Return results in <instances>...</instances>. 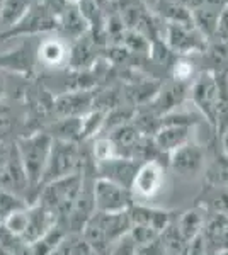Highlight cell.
<instances>
[{"instance_id": "1", "label": "cell", "mask_w": 228, "mask_h": 255, "mask_svg": "<svg viewBox=\"0 0 228 255\" xmlns=\"http://www.w3.org/2000/svg\"><path fill=\"white\" fill-rule=\"evenodd\" d=\"M131 220L130 213H99L94 211V215L87 220V223L82 228V237L90 245L94 254H107L111 252L114 244H118L123 237L130 233Z\"/></svg>"}, {"instance_id": "2", "label": "cell", "mask_w": 228, "mask_h": 255, "mask_svg": "<svg viewBox=\"0 0 228 255\" xmlns=\"http://www.w3.org/2000/svg\"><path fill=\"white\" fill-rule=\"evenodd\" d=\"M85 172L87 168L84 172H80V174L61 177V179L44 184L39 189L38 197H36L34 203H39L41 206L48 208L51 213H55L60 226L67 220L73 204L77 203L78 196H80L82 187H84L85 182Z\"/></svg>"}, {"instance_id": "3", "label": "cell", "mask_w": 228, "mask_h": 255, "mask_svg": "<svg viewBox=\"0 0 228 255\" xmlns=\"http://www.w3.org/2000/svg\"><path fill=\"white\" fill-rule=\"evenodd\" d=\"M51 145L53 138L44 129L22 134L15 139V146H17L19 157L22 160V165L26 168L31 192H34L36 197H38V191L41 187V179H43L44 168H46Z\"/></svg>"}, {"instance_id": "4", "label": "cell", "mask_w": 228, "mask_h": 255, "mask_svg": "<svg viewBox=\"0 0 228 255\" xmlns=\"http://www.w3.org/2000/svg\"><path fill=\"white\" fill-rule=\"evenodd\" d=\"M87 162H89V158L85 157L80 143L53 139L46 168H44L43 179H41V187L48 182L61 179V177L80 174V172H84L87 168Z\"/></svg>"}, {"instance_id": "5", "label": "cell", "mask_w": 228, "mask_h": 255, "mask_svg": "<svg viewBox=\"0 0 228 255\" xmlns=\"http://www.w3.org/2000/svg\"><path fill=\"white\" fill-rule=\"evenodd\" d=\"M53 31H58V17L39 0L14 27L0 32V43L15 38H36L39 34H48Z\"/></svg>"}, {"instance_id": "6", "label": "cell", "mask_w": 228, "mask_h": 255, "mask_svg": "<svg viewBox=\"0 0 228 255\" xmlns=\"http://www.w3.org/2000/svg\"><path fill=\"white\" fill-rule=\"evenodd\" d=\"M162 39L169 49L179 58H188L196 53H205L208 48V41L201 36V32L193 24H176L164 22L162 26Z\"/></svg>"}, {"instance_id": "7", "label": "cell", "mask_w": 228, "mask_h": 255, "mask_svg": "<svg viewBox=\"0 0 228 255\" xmlns=\"http://www.w3.org/2000/svg\"><path fill=\"white\" fill-rule=\"evenodd\" d=\"M194 125H196V121H189L188 116H181L176 113L162 118L159 131L153 134V141H155L160 153L167 157L179 146L193 141Z\"/></svg>"}, {"instance_id": "8", "label": "cell", "mask_w": 228, "mask_h": 255, "mask_svg": "<svg viewBox=\"0 0 228 255\" xmlns=\"http://www.w3.org/2000/svg\"><path fill=\"white\" fill-rule=\"evenodd\" d=\"M94 208L99 213H121L128 211L135 203L131 189L123 187L113 180L95 177L92 184Z\"/></svg>"}, {"instance_id": "9", "label": "cell", "mask_w": 228, "mask_h": 255, "mask_svg": "<svg viewBox=\"0 0 228 255\" xmlns=\"http://www.w3.org/2000/svg\"><path fill=\"white\" fill-rule=\"evenodd\" d=\"M99 89L65 90L53 99L55 118H82L94 109V101Z\"/></svg>"}, {"instance_id": "10", "label": "cell", "mask_w": 228, "mask_h": 255, "mask_svg": "<svg viewBox=\"0 0 228 255\" xmlns=\"http://www.w3.org/2000/svg\"><path fill=\"white\" fill-rule=\"evenodd\" d=\"M167 165L181 177H196L206 167V151L196 141H189L167 155Z\"/></svg>"}, {"instance_id": "11", "label": "cell", "mask_w": 228, "mask_h": 255, "mask_svg": "<svg viewBox=\"0 0 228 255\" xmlns=\"http://www.w3.org/2000/svg\"><path fill=\"white\" fill-rule=\"evenodd\" d=\"M189 84L186 82H177L174 80L171 84H162L159 92L155 94V97L152 99L148 104L142 106L147 108L148 111H152L153 114H157L159 118H164L171 113H176V109L179 108L182 102L186 101L189 94Z\"/></svg>"}, {"instance_id": "12", "label": "cell", "mask_w": 228, "mask_h": 255, "mask_svg": "<svg viewBox=\"0 0 228 255\" xmlns=\"http://www.w3.org/2000/svg\"><path fill=\"white\" fill-rule=\"evenodd\" d=\"M164 174L165 168L159 160L140 163L138 170L135 174L133 184H131V192L135 196V201L136 197L150 199L157 192H160L162 186H164Z\"/></svg>"}, {"instance_id": "13", "label": "cell", "mask_w": 228, "mask_h": 255, "mask_svg": "<svg viewBox=\"0 0 228 255\" xmlns=\"http://www.w3.org/2000/svg\"><path fill=\"white\" fill-rule=\"evenodd\" d=\"M0 189H5V191H9V192H14V194L24 197L26 201H29V196H31V186H29L26 168H24L22 160L19 157L15 141L12 143V151H10L9 162H7V165L3 168L2 174H0Z\"/></svg>"}, {"instance_id": "14", "label": "cell", "mask_w": 228, "mask_h": 255, "mask_svg": "<svg viewBox=\"0 0 228 255\" xmlns=\"http://www.w3.org/2000/svg\"><path fill=\"white\" fill-rule=\"evenodd\" d=\"M36 49L34 41L32 38H27L22 44H19L15 49H12L9 53L0 55V70L5 72L17 73L22 77H31L34 72V63H36Z\"/></svg>"}, {"instance_id": "15", "label": "cell", "mask_w": 228, "mask_h": 255, "mask_svg": "<svg viewBox=\"0 0 228 255\" xmlns=\"http://www.w3.org/2000/svg\"><path fill=\"white\" fill-rule=\"evenodd\" d=\"M138 167H140L138 162L118 155V157L106 160V162L95 163V172H97V177L113 180V182L119 184V186L131 189V184H133Z\"/></svg>"}, {"instance_id": "16", "label": "cell", "mask_w": 228, "mask_h": 255, "mask_svg": "<svg viewBox=\"0 0 228 255\" xmlns=\"http://www.w3.org/2000/svg\"><path fill=\"white\" fill-rule=\"evenodd\" d=\"M128 213H130L131 226H147V228H152L159 233L164 232L174 221L172 213L167 211V209L147 206V204L136 203V201L131 204Z\"/></svg>"}, {"instance_id": "17", "label": "cell", "mask_w": 228, "mask_h": 255, "mask_svg": "<svg viewBox=\"0 0 228 255\" xmlns=\"http://www.w3.org/2000/svg\"><path fill=\"white\" fill-rule=\"evenodd\" d=\"M58 225L55 213H51L48 208L41 206L39 203H32L27 206V228L24 233L22 240L26 244H32L41 238L46 232Z\"/></svg>"}, {"instance_id": "18", "label": "cell", "mask_w": 228, "mask_h": 255, "mask_svg": "<svg viewBox=\"0 0 228 255\" xmlns=\"http://www.w3.org/2000/svg\"><path fill=\"white\" fill-rule=\"evenodd\" d=\"M97 46L99 44L87 32L85 36L73 41L68 49V65L77 72H85L97 61Z\"/></svg>"}, {"instance_id": "19", "label": "cell", "mask_w": 228, "mask_h": 255, "mask_svg": "<svg viewBox=\"0 0 228 255\" xmlns=\"http://www.w3.org/2000/svg\"><path fill=\"white\" fill-rule=\"evenodd\" d=\"M36 58L46 68H60L68 65V48L58 38H46L38 44Z\"/></svg>"}, {"instance_id": "20", "label": "cell", "mask_w": 228, "mask_h": 255, "mask_svg": "<svg viewBox=\"0 0 228 255\" xmlns=\"http://www.w3.org/2000/svg\"><path fill=\"white\" fill-rule=\"evenodd\" d=\"M225 7L218 5H205L198 7V9L191 10V20H193V26L201 32V36L206 41H211L217 36L220 15Z\"/></svg>"}, {"instance_id": "21", "label": "cell", "mask_w": 228, "mask_h": 255, "mask_svg": "<svg viewBox=\"0 0 228 255\" xmlns=\"http://www.w3.org/2000/svg\"><path fill=\"white\" fill-rule=\"evenodd\" d=\"M44 131L58 141H82V118H56L44 128Z\"/></svg>"}, {"instance_id": "22", "label": "cell", "mask_w": 228, "mask_h": 255, "mask_svg": "<svg viewBox=\"0 0 228 255\" xmlns=\"http://www.w3.org/2000/svg\"><path fill=\"white\" fill-rule=\"evenodd\" d=\"M58 31H61L72 41H77L89 32V22L82 15L78 5H68L63 14L58 17Z\"/></svg>"}, {"instance_id": "23", "label": "cell", "mask_w": 228, "mask_h": 255, "mask_svg": "<svg viewBox=\"0 0 228 255\" xmlns=\"http://www.w3.org/2000/svg\"><path fill=\"white\" fill-rule=\"evenodd\" d=\"M206 221V211L200 206H194L184 211L179 216V220H176V225L179 228L181 235L184 237V240L191 244L194 238L203 235V228H205Z\"/></svg>"}, {"instance_id": "24", "label": "cell", "mask_w": 228, "mask_h": 255, "mask_svg": "<svg viewBox=\"0 0 228 255\" xmlns=\"http://www.w3.org/2000/svg\"><path fill=\"white\" fill-rule=\"evenodd\" d=\"M196 201V206L205 209L206 213L228 215V189L215 187L206 184V189H203V192Z\"/></svg>"}, {"instance_id": "25", "label": "cell", "mask_w": 228, "mask_h": 255, "mask_svg": "<svg viewBox=\"0 0 228 255\" xmlns=\"http://www.w3.org/2000/svg\"><path fill=\"white\" fill-rule=\"evenodd\" d=\"M36 2L39 0H5L0 10V32H5L14 27Z\"/></svg>"}, {"instance_id": "26", "label": "cell", "mask_w": 228, "mask_h": 255, "mask_svg": "<svg viewBox=\"0 0 228 255\" xmlns=\"http://www.w3.org/2000/svg\"><path fill=\"white\" fill-rule=\"evenodd\" d=\"M155 10L160 15L162 22L193 24V20H191V10L181 0H157Z\"/></svg>"}, {"instance_id": "27", "label": "cell", "mask_w": 228, "mask_h": 255, "mask_svg": "<svg viewBox=\"0 0 228 255\" xmlns=\"http://www.w3.org/2000/svg\"><path fill=\"white\" fill-rule=\"evenodd\" d=\"M92 254H94L92 249L85 242V238L82 237V233L67 232L49 255H92Z\"/></svg>"}, {"instance_id": "28", "label": "cell", "mask_w": 228, "mask_h": 255, "mask_svg": "<svg viewBox=\"0 0 228 255\" xmlns=\"http://www.w3.org/2000/svg\"><path fill=\"white\" fill-rule=\"evenodd\" d=\"M206 184L215 187L228 189V158L220 153L205 167Z\"/></svg>"}, {"instance_id": "29", "label": "cell", "mask_w": 228, "mask_h": 255, "mask_svg": "<svg viewBox=\"0 0 228 255\" xmlns=\"http://www.w3.org/2000/svg\"><path fill=\"white\" fill-rule=\"evenodd\" d=\"M159 240L165 250V255H186L188 252V242L181 235L176 221H172L167 228L159 235Z\"/></svg>"}, {"instance_id": "30", "label": "cell", "mask_w": 228, "mask_h": 255, "mask_svg": "<svg viewBox=\"0 0 228 255\" xmlns=\"http://www.w3.org/2000/svg\"><path fill=\"white\" fill-rule=\"evenodd\" d=\"M65 233H67V230H65L63 226L55 225L41 238H38L36 242H32V244H29V247H31V254L32 255H49L53 252V249L58 245V242L65 237Z\"/></svg>"}, {"instance_id": "31", "label": "cell", "mask_w": 228, "mask_h": 255, "mask_svg": "<svg viewBox=\"0 0 228 255\" xmlns=\"http://www.w3.org/2000/svg\"><path fill=\"white\" fill-rule=\"evenodd\" d=\"M27 201L14 192H9L5 189H0V223L5 220L12 213L19 211V209L27 208Z\"/></svg>"}, {"instance_id": "32", "label": "cell", "mask_w": 228, "mask_h": 255, "mask_svg": "<svg viewBox=\"0 0 228 255\" xmlns=\"http://www.w3.org/2000/svg\"><path fill=\"white\" fill-rule=\"evenodd\" d=\"M19 116L10 106L5 102H0V143H5V139L10 136L12 131L17 128Z\"/></svg>"}, {"instance_id": "33", "label": "cell", "mask_w": 228, "mask_h": 255, "mask_svg": "<svg viewBox=\"0 0 228 255\" xmlns=\"http://www.w3.org/2000/svg\"><path fill=\"white\" fill-rule=\"evenodd\" d=\"M0 225H2L9 233H12L14 237L22 238L24 233H26V228H27V208L12 213V215L7 216Z\"/></svg>"}, {"instance_id": "34", "label": "cell", "mask_w": 228, "mask_h": 255, "mask_svg": "<svg viewBox=\"0 0 228 255\" xmlns=\"http://www.w3.org/2000/svg\"><path fill=\"white\" fill-rule=\"evenodd\" d=\"M118 157V151L107 136H99L97 139H94L92 143V160L94 163H101L106 162V160H111Z\"/></svg>"}, {"instance_id": "35", "label": "cell", "mask_w": 228, "mask_h": 255, "mask_svg": "<svg viewBox=\"0 0 228 255\" xmlns=\"http://www.w3.org/2000/svg\"><path fill=\"white\" fill-rule=\"evenodd\" d=\"M193 77V63L188 58H177L172 65V79L177 82L189 84V79Z\"/></svg>"}, {"instance_id": "36", "label": "cell", "mask_w": 228, "mask_h": 255, "mask_svg": "<svg viewBox=\"0 0 228 255\" xmlns=\"http://www.w3.org/2000/svg\"><path fill=\"white\" fill-rule=\"evenodd\" d=\"M109 255H136V245L131 242L130 237H123L118 244L113 245Z\"/></svg>"}, {"instance_id": "37", "label": "cell", "mask_w": 228, "mask_h": 255, "mask_svg": "<svg viewBox=\"0 0 228 255\" xmlns=\"http://www.w3.org/2000/svg\"><path fill=\"white\" fill-rule=\"evenodd\" d=\"M213 39H220V41H225V43H228V9H223L222 15H220L217 36H215Z\"/></svg>"}, {"instance_id": "38", "label": "cell", "mask_w": 228, "mask_h": 255, "mask_svg": "<svg viewBox=\"0 0 228 255\" xmlns=\"http://www.w3.org/2000/svg\"><path fill=\"white\" fill-rule=\"evenodd\" d=\"M186 255H208V249H206L203 235L194 238V240L188 245V252H186Z\"/></svg>"}, {"instance_id": "39", "label": "cell", "mask_w": 228, "mask_h": 255, "mask_svg": "<svg viewBox=\"0 0 228 255\" xmlns=\"http://www.w3.org/2000/svg\"><path fill=\"white\" fill-rule=\"evenodd\" d=\"M189 10H194L198 7H205V5H218V7H225V0H181Z\"/></svg>"}, {"instance_id": "40", "label": "cell", "mask_w": 228, "mask_h": 255, "mask_svg": "<svg viewBox=\"0 0 228 255\" xmlns=\"http://www.w3.org/2000/svg\"><path fill=\"white\" fill-rule=\"evenodd\" d=\"M10 151H12V145H7V143H0V174L3 172L7 162L10 158Z\"/></svg>"}, {"instance_id": "41", "label": "cell", "mask_w": 228, "mask_h": 255, "mask_svg": "<svg viewBox=\"0 0 228 255\" xmlns=\"http://www.w3.org/2000/svg\"><path fill=\"white\" fill-rule=\"evenodd\" d=\"M5 94H7V79H5V75H3L2 70H0V102L3 101Z\"/></svg>"}, {"instance_id": "42", "label": "cell", "mask_w": 228, "mask_h": 255, "mask_svg": "<svg viewBox=\"0 0 228 255\" xmlns=\"http://www.w3.org/2000/svg\"><path fill=\"white\" fill-rule=\"evenodd\" d=\"M65 2H67L68 5H78V3H80L82 0H65Z\"/></svg>"}, {"instance_id": "43", "label": "cell", "mask_w": 228, "mask_h": 255, "mask_svg": "<svg viewBox=\"0 0 228 255\" xmlns=\"http://www.w3.org/2000/svg\"><path fill=\"white\" fill-rule=\"evenodd\" d=\"M0 255H12V254L7 252V250H3V249H0Z\"/></svg>"}, {"instance_id": "44", "label": "cell", "mask_w": 228, "mask_h": 255, "mask_svg": "<svg viewBox=\"0 0 228 255\" xmlns=\"http://www.w3.org/2000/svg\"><path fill=\"white\" fill-rule=\"evenodd\" d=\"M3 2H5V0H0V10H2V7H3Z\"/></svg>"}, {"instance_id": "45", "label": "cell", "mask_w": 228, "mask_h": 255, "mask_svg": "<svg viewBox=\"0 0 228 255\" xmlns=\"http://www.w3.org/2000/svg\"><path fill=\"white\" fill-rule=\"evenodd\" d=\"M107 2H111V3H116V2H118V0H107Z\"/></svg>"}, {"instance_id": "46", "label": "cell", "mask_w": 228, "mask_h": 255, "mask_svg": "<svg viewBox=\"0 0 228 255\" xmlns=\"http://www.w3.org/2000/svg\"><path fill=\"white\" fill-rule=\"evenodd\" d=\"M92 255H109V252H107V254H92Z\"/></svg>"}, {"instance_id": "47", "label": "cell", "mask_w": 228, "mask_h": 255, "mask_svg": "<svg viewBox=\"0 0 228 255\" xmlns=\"http://www.w3.org/2000/svg\"><path fill=\"white\" fill-rule=\"evenodd\" d=\"M225 9H228V0H225Z\"/></svg>"}, {"instance_id": "48", "label": "cell", "mask_w": 228, "mask_h": 255, "mask_svg": "<svg viewBox=\"0 0 228 255\" xmlns=\"http://www.w3.org/2000/svg\"><path fill=\"white\" fill-rule=\"evenodd\" d=\"M227 72H228V63H227Z\"/></svg>"}]
</instances>
